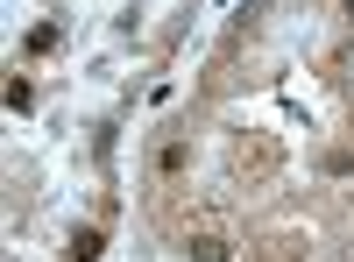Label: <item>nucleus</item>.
<instances>
[{
	"label": "nucleus",
	"mask_w": 354,
	"mask_h": 262,
	"mask_svg": "<svg viewBox=\"0 0 354 262\" xmlns=\"http://www.w3.org/2000/svg\"><path fill=\"white\" fill-rule=\"evenodd\" d=\"M185 163H192V149H185V142H163V149H156V170H163V178H177Z\"/></svg>",
	"instance_id": "1"
},
{
	"label": "nucleus",
	"mask_w": 354,
	"mask_h": 262,
	"mask_svg": "<svg viewBox=\"0 0 354 262\" xmlns=\"http://www.w3.org/2000/svg\"><path fill=\"white\" fill-rule=\"evenodd\" d=\"M192 262H227V241L220 234H192Z\"/></svg>",
	"instance_id": "3"
},
{
	"label": "nucleus",
	"mask_w": 354,
	"mask_h": 262,
	"mask_svg": "<svg viewBox=\"0 0 354 262\" xmlns=\"http://www.w3.org/2000/svg\"><path fill=\"white\" fill-rule=\"evenodd\" d=\"M106 241H100V227H78V234H71V262H93Z\"/></svg>",
	"instance_id": "2"
}]
</instances>
